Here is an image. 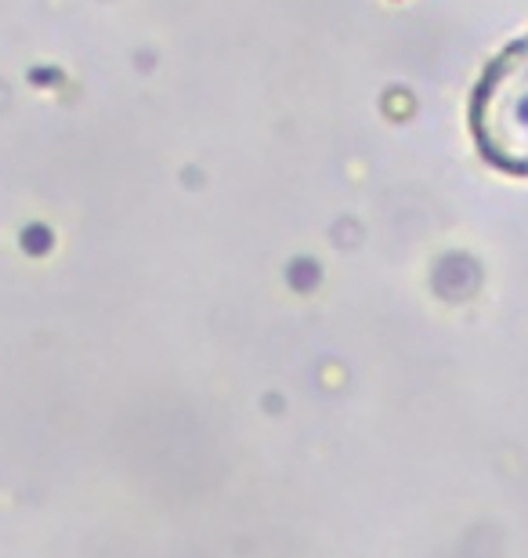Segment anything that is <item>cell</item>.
Segmentation results:
<instances>
[{
	"label": "cell",
	"mask_w": 528,
	"mask_h": 558,
	"mask_svg": "<svg viewBox=\"0 0 528 558\" xmlns=\"http://www.w3.org/2000/svg\"><path fill=\"white\" fill-rule=\"evenodd\" d=\"M467 124L478 156L492 171L528 178V33L481 70Z\"/></svg>",
	"instance_id": "obj_1"
}]
</instances>
